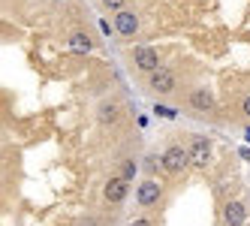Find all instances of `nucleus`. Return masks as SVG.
I'll return each instance as SVG.
<instances>
[{"instance_id": "15", "label": "nucleus", "mask_w": 250, "mask_h": 226, "mask_svg": "<svg viewBox=\"0 0 250 226\" xmlns=\"http://www.w3.org/2000/svg\"><path fill=\"white\" fill-rule=\"evenodd\" d=\"M130 226H154V223H151V217H136Z\"/></svg>"}, {"instance_id": "2", "label": "nucleus", "mask_w": 250, "mask_h": 226, "mask_svg": "<svg viewBox=\"0 0 250 226\" xmlns=\"http://www.w3.org/2000/svg\"><path fill=\"white\" fill-rule=\"evenodd\" d=\"M133 63L142 69V73H157L160 69V55L151 48V45H139V48H133Z\"/></svg>"}, {"instance_id": "5", "label": "nucleus", "mask_w": 250, "mask_h": 226, "mask_svg": "<svg viewBox=\"0 0 250 226\" xmlns=\"http://www.w3.org/2000/svg\"><path fill=\"white\" fill-rule=\"evenodd\" d=\"M244 220H247V205L238 199H229L223 205V223L226 226H244Z\"/></svg>"}, {"instance_id": "3", "label": "nucleus", "mask_w": 250, "mask_h": 226, "mask_svg": "<svg viewBox=\"0 0 250 226\" xmlns=\"http://www.w3.org/2000/svg\"><path fill=\"white\" fill-rule=\"evenodd\" d=\"M148 84H151L154 94H172L178 82H175V73H172V69H163V66H160L157 73L148 76Z\"/></svg>"}, {"instance_id": "14", "label": "nucleus", "mask_w": 250, "mask_h": 226, "mask_svg": "<svg viewBox=\"0 0 250 226\" xmlns=\"http://www.w3.org/2000/svg\"><path fill=\"white\" fill-rule=\"evenodd\" d=\"M133 175H136V163H133V160H127V163L121 166V178H127V181H130Z\"/></svg>"}, {"instance_id": "4", "label": "nucleus", "mask_w": 250, "mask_h": 226, "mask_svg": "<svg viewBox=\"0 0 250 226\" xmlns=\"http://www.w3.org/2000/svg\"><path fill=\"white\" fill-rule=\"evenodd\" d=\"M190 166H205L208 157H211V142L205 136H193V142H190Z\"/></svg>"}, {"instance_id": "12", "label": "nucleus", "mask_w": 250, "mask_h": 226, "mask_svg": "<svg viewBox=\"0 0 250 226\" xmlns=\"http://www.w3.org/2000/svg\"><path fill=\"white\" fill-rule=\"evenodd\" d=\"M145 169H148V172H163V157H154V154H148V157H145Z\"/></svg>"}, {"instance_id": "6", "label": "nucleus", "mask_w": 250, "mask_h": 226, "mask_svg": "<svg viewBox=\"0 0 250 226\" xmlns=\"http://www.w3.org/2000/svg\"><path fill=\"white\" fill-rule=\"evenodd\" d=\"M115 30L121 33L124 40H130L139 33V15L136 12H118L115 15Z\"/></svg>"}, {"instance_id": "13", "label": "nucleus", "mask_w": 250, "mask_h": 226, "mask_svg": "<svg viewBox=\"0 0 250 226\" xmlns=\"http://www.w3.org/2000/svg\"><path fill=\"white\" fill-rule=\"evenodd\" d=\"M124 3H127V0H103V6H105V9H112L115 15L124 12Z\"/></svg>"}, {"instance_id": "7", "label": "nucleus", "mask_w": 250, "mask_h": 226, "mask_svg": "<svg viewBox=\"0 0 250 226\" xmlns=\"http://www.w3.org/2000/svg\"><path fill=\"white\" fill-rule=\"evenodd\" d=\"M127 190H130V181L127 178H109V181H105V187H103V196H105V202H121L124 196H127Z\"/></svg>"}, {"instance_id": "17", "label": "nucleus", "mask_w": 250, "mask_h": 226, "mask_svg": "<svg viewBox=\"0 0 250 226\" xmlns=\"http://www.w3.org/2000/svg\"><path fill=\"white\" fill-rule=\"evenodd\" d=\"M48 3H63V0H48Z\"/></svg>"}, {"instance_id": "8", "label": "nucleus", "mask_w": 250, "mask_h": 226, "mask_svg": "<svg viewBox=\"0 0 250 226\" xmlns=\"http://www.w3.org/2000/svg\"><path fill=\"white\" fill-rule=\"evenodd\" d=\"M136 202L142 205V208H148V205H157L160 202V184L157 181H142L139 184V190H136Z\"/></svg>"}, {"instance_id": "16", "label": "nucleus", "mask_w": 250, "mask_h": 226, "mask_svg": "<svg viewBox=\"0 0 250 226\" xmlns=\"http://www.w3.org/2000/svg\"><path fill=\"white\" fill-rule=\"evenodd\" d=\"M241 109H244V115H247V118H250V94H247V97H244V103H241Z\"/></svg>"}, {"instance_id": "11", "label": "nucleus", "mask_w": 250, "mask_h": 226, "mask_svg": "<svg viewBox=\"0 0 250 226\" xmlns=\"http://www.w3.org/2000/svg\"><path fill=\"white\" fill-rule=\"evenodd\" d=\"M69 45H73V48H82V51H91V40H87L84 33H76V37L69 40Z\"/></svg>"}, {"instance_id": "10", "label": "nucleus", "mask_w": 250, "mask_h": 226, "mask_svg": "<svg viewBox=\"0 0 250 226\" xmlns=\"http://www.w3.org/2000/svg\"><path fill=\"white\" fill-rule=\"evenodd\" d=\"M100 124L103 127H115L118 124V106H115V103L105 100L103 106H100Z\"/></svg>"}, {"instance_id": "1", "label": "nucleus", "mask_w": 250, "mask_h": 226, "mask_svg": "<svg viewBox=\"0 0 250 226\" xmlns=\"http://www.w3.org/2000/svg\"><path fill=\"white\" fill-rule=\"evenodd\" d=\"M190 166V151L181 148V145H172L163 151V172H169V175H178V172H184Z\"/></svg>"}, {"instance_id": "9", "label": "nucleus", "mask_w": 250, "mask_h": 226, "mask_svg": "<svg viewBox=\"0 0 250 226\" xmlns=\"http://www.w3.org/2000/svg\"><path fill=\"white\" fill-rule=\"evenodd\" d=\"M187 103H190V109H193V112H211L214 106H217V100H214V94H211V91H205V88H199V91H190Z\"/></svg>"}]
</instances>
